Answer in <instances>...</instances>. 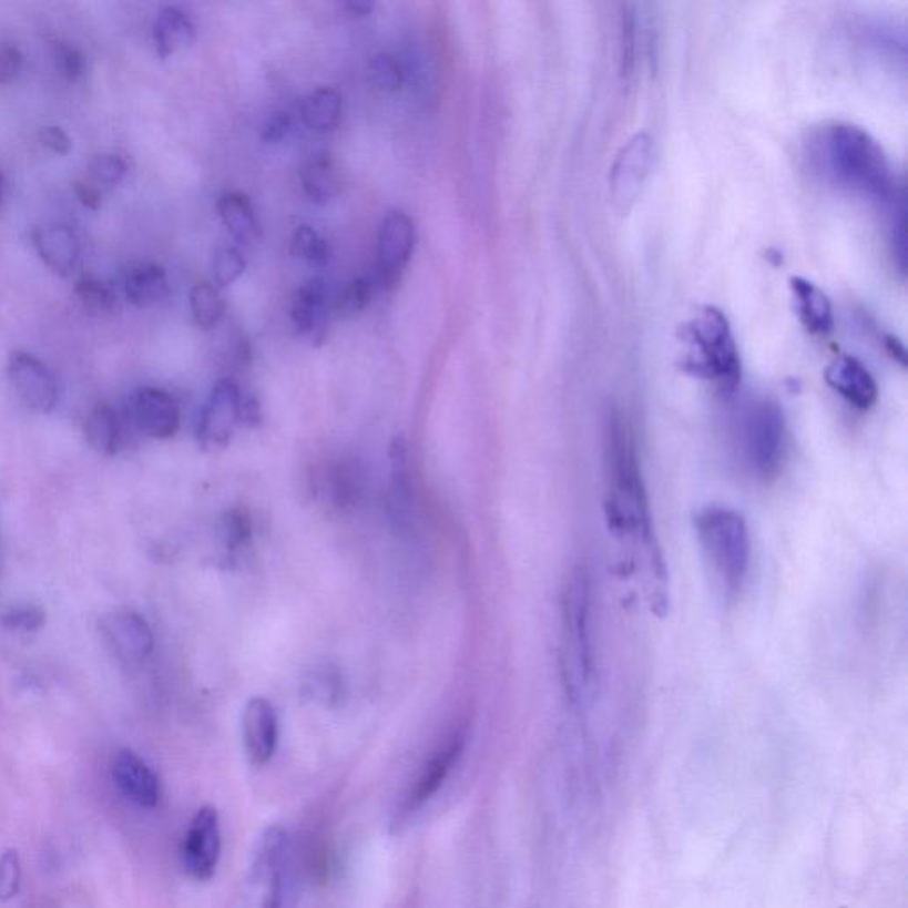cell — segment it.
<instances>
[{"label":"cell","mask_w":908,"mask_h":908,"mask_svg":"<svg viewBox=\"0 0 908 908\" xmlns=\"http://www.w3.org/2000/svg\"><path fill=\"white\" fill-rule=\"evenodd\" d=\"M815 167L839 186L875 197L896 194L895 173L886 151L856 124L824 126L812 141Z\"/></svg>","instance_id":"1"},{"label":"cell","mask_w":908,"mask_h":908,"mask_svg":"<svg viewBox=\"0 0 908 908\" xmlns=\"http://www.w3.org/2000/svg\"><path fill=\"white\" fill-rule=\"evenodd\" d=\"M608 460L611 476L609 520L612 528L625 537L637 538L650 547L652 519L634 435L620 412H612L609 417Z\"/></svg>","instance_id":"2"},{"label":"cell","mask_w":908,"mask_h":908,"mask_svg":"<svg viewBox=\"0 0 908 908\" xmlns=\"http://www.w3.org/2000/svg\"><path fill=\"white\" fill-rule=\"evenodd\" d=\"M680 359L685 371L733 392L741 381V354L723 310L700 306L679 327Z\"/></svg>","instance_id":"3"},{"label":"cell","mask_w":908,"mask_h":908,"mask_svg":"<svg viewBox=\"0 0 908 908\" xmlns=\"http://www.w3.org/2000/svg\"><path fill=\"white\" fill-rule=\"evenodd\" d=\"M561 644V667L568 697L573 705L585 706L593 696L594 655L590 577L584 568H577L564 588Z\"/></svg>","instance_id":"4"},{"label":"cell","mask_w":908,"mask_h":908,"mask_svg":"<svg viewBox=\"0 0 908 908\" xmlns=\"http://www.w3.org/2000/svg\"><path fill=\"white\" fill-rule=\"evenodd\" d=\"M697 537L712 572L727 593L744 585L751 567L749 528L730 508H708L697 514Z\"/></svg>","instance_id":"5"},{"label":"cell","mask_w":908,"mask_h":908,"mask_svg":"<svg viewBox=\"0 0 908 908\" xmlns=\"http://www.w3.org/2000/svg\"><path fill=\"white\" fill-rule=\"evenodd\" d=\"M742 448L754 475L762 479L776 478L785 463L788 448L783 410L774 401H756L747 408L742 425Z\"/></svg>","instance_id":"6"},{"label":"cell","mask_w":908,"mask_h":908,"mask_svg":"<svg viewBox=\"0 0 908 908\" xmlns=\"http://www.w3.org/2000/svg\"><path fill=\"white\" fill-rule=\"evenodd\" d=\"M288 834L271 827L263 834L248 874L247 908H284L288 871Z\"/></svg>","instance_id":"7"},{"label":"cell","mask_w":908,"mask_h":908,"mask_svg":"<svg viewBox=\"0 0 908 908\" xmlns=\"http://www.w3.org/2000/svg\"><path fill=\"white\" fill-rule=\"evenodd\" d=\"M416 226L404 212H389L378 231L375 280L381 289L398 288L416 248Z\"/></svg>","instance_id":"8"},{"label":"cell","mask_w":908,"mask_h":908,"mask_svg":"<svg viewBox=\"0 0 908 908\" xmlns=\"http://www.w3.org/2000/svg\"><path fill=\"white\" fill-rule=\"evenodd\" d=\"M466 733H455L431 754L399 804L395 816L398 825L421 812L422 807L439 794L448 777L451 776V772L457 767V763L460 762L461 754L466 751Z\"/></svg>","instance_id":"9"},{"label":"cell","mask_w":908,"mask_h":908,"mask_svg":"<svg viewBox=\"0 0 908 908\" xmlns=\"http://www.w3.org/2000/svg\"><path fill=\"white\" fill-rule=\"evenodd\" d=\"M222 834L217 809L203 806L195 813L183 841V866L188 877L208 883L217 874Z\"/></svg>","instance_id":"10"},{"label":"cell","mask_w":908,"mask_h":908,"mask_svg":"<svg viewBox=\"0 0 908 908\" xmlns=\"http://www.w3.org/2000/svg\"><path fill=\"white\" fill-rule=\"evenodd\" d=\"M9 380L27 408L34 412H52L58 405V381L50 369L27 351H13L8 364Z\"/></svg>","instance_id":"11"},{"label":"cell","mask_w":908,"mask_h":908,"mask_svg":"<svg viewBox=\"0 0 908 908\" xmlns=\"http://www.w3.org/2000/svg\"><path fill=\"white\" fill-rule=\"evenodd\" d=\"M244 416V398L236 381L224 378L213 387L200 419V437L210 446H224Z\"/></svg>","instance_id":"12"},{"label":"cell","mask_w":908,"mask_h":908,"mask_svg":"<svg viewBox=\"0 0 908 908\" xmlns=\"http://www.w3.org/2000/svg\"><path fill=\"white\" fill-rule=\"evenodd\" d=\"M242 741L248 762L263 767L275 756L279 745V717L265 697L247 701L242 714Z\"/></svg>","instance_id":"13"},{"label":"cell","mask_w":908,"mask_h":908,"mask_svg":"<svg viewBox=\"0 0 908 908\" xmlns=\"http://www.w3.org/2000/svg\"><path fill=\"white\" fill-rule=\"evenodd\" d=\"M330 315L333 298L322 277L306 280L293 295L289 316L293 327L300 336L309 337L313 341H324Z\"/></svg>","instance_id":"14"},{"label":"cell","mask_w":908,"mask_h":908,"mask_svg":"<svg viewBox=\"0 0 908 908\" xmlns=\"http://www.w3.org/2000/svg\"><path fill=\"white\" fill-rule=\"evenodd\" d=\"M109 643L114 647L115 655L129 664H139L146 661L153 652V632L147 621L133 611H118L103 621Z\"/></svg>","instance_id":"15"},{"label":"cell","mask_w":908,"mask_h":908,"mask_svg":"<svg viewBox=\"0 0 908 908\" xmlns=\"http://www.w3.org/2000/svg\"><path fill=\"white\" fill-rule=\"evenodd\" d=\"M825 380L851 407L868 410L877 404V381L854 355L836 357L825 369Z\"/></svg>","instance_id":"16"},{"label":"cell","mask_w":908,"mask_h":908,"mask_svg":"<svg viewBox=\"0 0 908 908\" xmlns=\"http://www.w3.org/2000/svg\"><path fill=\"white\" fill-rule=\"evenodd\" d=\"M112 777L121 794L130 798L133 804L146 807V809L159 806L160 797H162L159 776L133 751L123 749L118 753L114 767H112Z\"/></svg>","instance_id":"17"},{"label":"cell","mask_w":908,"mask_h":908,"mask_svg":"<svg viewBox=\"0 0 908 908\" xmlns=\"http://www.w3.org/2000/svg\"><path fill=\"white\" fill-rule=\"evenodd\" d=\"M133 419L153 439H169L180 428V407L165 390L144 387L133 399Z\"/></svg>","instance_id":"18"},{"label":"cell","mask_w":908,"mask_h":908,"mask_svg":"<svg viewBox=\"0 0 908 908\" xmlns=\"http://www.w3.org/2000/svg\"><path fill=\"white\" fill-rule=\"evenodd\" d=\"M652 164V139L637 133L630 139L612 167V192L621 203H629L637 195Z\"/></svg>","instance_id":"19"},{"label":"cell","mask_w":908,"mask_h":908,"mask_svg":"<svg viewBox=\"0 0 908 908\" xmlns=\"http://www.w3.org/2000/svg\"><path fill=\"white\" fill-rule=\"evenodd\" d=\"M35 251L44 265L55 274L68 277L76 271L80 262V244L73 229L62 224L41 227L32 233Z\"/></svg>","instance_id":"20"},{"label":"cell","mask_w":908,"mask_h":908,"mask_svg":"<svg viewBox=\"0 0 908 908\" xmlns=\"http://www.w3.org/2000/svg\"><path fill=\"white\" fill-rule=\"evenodd\" d=\"M789 289L794 297L795 313L804 327L813 334H829L834 328V310L829 297L812 280L792 277Z\"/></svg>","instance_id":"21"},{"label":"cell","mask_w":908,"mask_h":908,"mask_svg":"<svg viewBox=\"0 0 908 908\" xmlns=\"http://www.w3.org/2000/svg\"><path fill=\"white\" fill-rule=\"evenodd\" d=\"M217 213L231 238L238 244H256L262 238V224L253 201L242 192H224L217 201Z\"/></svg>","instance_id":"22"},{"label":"cell","mask_w":908,"mask_h":908,"mask_svg":"<svg viewBox=\"0 0 908 908\" xmlns=\"http://www.w3.org/2000/svg\"><path fill=\"white\" fill-rule=\"evenodd\" d=\"M153 40L160 58L167 59L174 53L188 49L195 40V23L183 9H162L153 27Z\"/></svg>","instance_id":"23"},{"label":"cell","mask_w":908,"mask_h":908,"mask_svg":"<svg viewBox=\"0 0 908 908\" xmlns=\"http://www.w3.org/2000/svg\"><path fill=\"white\" fill-rule=\"evenodd\" d=\"M124 293L135 307H150L164 302L169 295V279L159 265H139L126 275Z\"/></svg>","instance_id":"24"},{"label":"cell","mask_w":908,"mask_h":908,"mask_svg":"<svg viewBox=\"0 0 908 908\" xmlns=\"http://www.w3.org/2000/svg\"><path fill=\"white\" fill-rule=\"evenodd\" d=\"M300 183L304 194L315 204L330 203L341 188L336 164L324 153L313 156L302 165Z\"/></svg>","instance_id":"25"},{"label":"cell","mask_w":908,"mask_h":908,"mask_svg":"<svg viewBox=\"0 0 908 908\" xmlns=\"http://www.w3.org/2000/svg\"><path fill=\"white\" fill-rule=\"evenodd\" d=\"M302 120L315 132H333L343 118V96L336 88H318L300 106Z\"/></svg>","instance_id":"26"},{"label":"cell","mask_w":908,"mask_h":908,"mask_svg":"<svg viewBox=\"0 0 908 908\" xmlns=\"http://www.w3.org/2000/svg\"><path fill=\"white\" fill-rule=\"evenodd\" d=\"M85 439L100 455L112 457L120 449L121 425L114 408L98 404L85 419Z\"/></svg>","instance_id":"27"},{"label":"cell","mask_w":908,"mask_h":908,"mask_svg":"<svg viewBox=\"0 0 908 908\" xmlns=\"http://www.w3.org/2000/svg\"><path fill=\"white\" fill-rule=\"evenodd\" d=\"M191 310L197 327L210 330L217 327L226 313V302L218 289L208 283L195 284L191 292Z\"/></svg>","instance_id":"28"},{"label":"cell","mask_w":908,"mask_h":908,"mask_svg":"<svg viewBox=\"0 0 908 908\" xmlns=\"http://www.w3.org/2000/svg\"><path fill=\"white\" fill-rule=\"evenodd\" d=\"M375 283L368 277H357L346 284L337 297L333 298V315L339 318H355L368 309L373 300Z\"/></svg>","instance_id":"29"},{"label":"cell","mask_w":908,"mask_h":908,"mask_svg":"<svg viewBox=\"0 0 908 908\" xmlns=\"http://www.w3.org/2000/svg\"><path fill=\"white\" fill-rule=\"evenodd\" d=\"M368 80L373 88L384 93H396L405 84L404 67L389 53H377L368 62Z\"/></svg>","instance_id":"30"},{"label":"cell","mask_w":908,"mask_h":908,"mask_svg":"<svg viewBox=\"0 0 908 908\" xmlns=\"http://www.w3.org/2000/svg\"><path fill=\"white\" fill-rule=\"evenodd\" d=\"M75 293L76 297L82 302V306L93 315L111 313L115 307V302H118L114 289L109 284L103 283L102 279L93 277V275H82L76 280Z\"/></svg>","instance_id":"31"},{"label":"cell","mask_w":908,"mask_h":908,"mask_svg":"<svg viewBox=\"0 0 908 908\" xmlns=\"http://www.w3.org/2000/svg\"><path fill=\"white\" fill-rule=\"evenodd\" d=\"M293 253L313 266H325L330 262V247L327 239L310 226L298 227L293 233Z\"/></svg>","instance_id":"32"},{"label":"cell","mask_w":908,"mask_h":908,"mask_svg":"<svg viewBox=\"0 0 908 908\" xmlns=\"http://www.w3.org/2000/svg\"><path fill=\"white\" fill-rule=\"evenodd\" d=\"M247 271V259L239 247L218 248L213 256V279L217 286L236 283Z\"/></svg>","instance_id":"33"},{"label":"cell","mask_w":908,"mask_h":908,"mask_svg":"<svg viewBox=\"0 0 908 908\" xmlns=\"http://www.w3.org/2000/svg\"><path fill=\"white\" fill-rule=\"evenodd\" d=\"M22 886V863L18 851L6 850L0 856V901L13 900Z\"/></svg>","instance_id":"34"},{"label":"cell","mask_w":908,"mask_h":908,"mask_svg":"<svg viewBox=\"0 0 908 908\" xmlns=\"http://www.w3.org/2000/svg\"><path fill=\"white\" fill-rule=\"evenodd\" d=\"M126 171H129L126 162L118 155H100L91 164V173H93L94 180L105 183V185L120 183Z\"/></svg>","instance_id":"35"},{"label":"cell","mask_w":908,"mask_h":908,"mask_svg":"<svg viewBox=\"0 0 908 908\" xmlns=\"http://www.w3.org/2000/svg\"><path fill=\"white\" fill-rule=\"evenodd\" d=\"M4 626L11 630H25V632H35L44 625L43 609L34 608V605H25V608L11 609L8 614L2 618Z\"/></svg>","instance_id":"36"},{"label":"cell","mask_w":908,"mask_h":908,"mask_svg":"<svg viewBox=\"0 0 908 908\" xmlns=\"http://www.w3.org/2000/svg\"><path fill=\"white\" fill-rule=\"evenodd\" d=\"M55 62H58V68L61 70L62 75L67 76L71 82L79 79V76L82 75V71H84V58H82V53H80L75 47H70V44H55Z\"/></svg>","instance_id":"37"},{"label":"cell","mask_w":908,"mask_h":908,"mask_svg":"<svg viewBox=\"0 0 908 908\" xmlns=\"http://www.w3.org/2000/svg\"><path fill=\"white\" fill-rule=\"evenodd\" d=\"M293 130V118L288 112H275L263 124L262 141L265 144H277L288 137Z\"/></svg>","instance_id":"38"},{"label":"cell","mask_w":908,"mask_h":908,"mask_svg":"<svg viewBox=\"0 0 908 908\" xmlns=\"http://www.w3.org/2000/svg\"><path fill=\"white\" fill-rule=\"evenodd\" d=\"M23 55L14 44L0 43V85L9 84L22 70Z\"/></svg>","instance_id":"39"},{"label":"cell","mask_w":908,"mask_h":908,"mask_svg":"<svg viewBox=\"0 0 908 908\" xmlns=\"http://www.w3.org/2000/svg\"><path fill=\"white\" fill-rule=\"evenodd\" d=\"M905 247H907L905 245V203L901 200L898 203L895 218H892V248H895V256L901 272H905V262H907V248Z\"/></svg>","instance_id":"40"},{"label":"cell","mask_w":908,"mask_h":908,"mask_svg":"<svg viewBox=\"0 0 908 908\" xmlns=\"http://www.w3.org/2000/svg\"><path fill=\"white\" fill-rule=\"evenodd\" d=\"M40 141L43 146L49 147L58 155H68L71 150V139L68 133L59 126H44L40 132Z\"/></svg>","instance_id":"41"},{"label":"cell","mask_w":908,"mask_h":908,"mask_svg":"<svg viewBox=\"0 0 908 908\" xmlns=\"http://www.w3.org/2000/svg\"><path fill=\"white\" fill-rule=\"evenodd\" d=\"M634 14H623V71L634 67Z\"/></svg>","instance_id":"42"},{"label":"cell","mask_w":908,"mask_h":908,"mask_svg":"<svg viewBox=\"0 0 908 908\" xmlns=\"http://www.w3.org/2000/svg\"><path fill=\"white\" fill-rule=\"evenodd\" d=\"M75 192L79 195V200L82 201L84 206H88L89 210H98L100 208V204H102V195L100 192L94 188V186L88 185V183H75Z\"/></svg>","instance_id":"43"},{"label":"cell","mask_w":908,"mask_h":908,"mask_svg":"<svg viewBox=\"0 0 908 908\" xmlns=\"http://www.w3.org/2000/svg\"><path fill=\"white\" fill-rule=\"evenodd\" d=\"M375 4L373 2H346L345 11L354 18H363L371 14Z\"/></svg>","instance_id":"44"},{"label":"cell","mask_w":908,"mask_h":908,"mask_svg":"<svg viewBox=\"0 0 908 908\" xmlns=\"http://www.w3.org/2000/svg\"><path fill=\"white\" fill-rule=\"evenodd\" d=\"M886 346L889 348V351H891L892 357H896V359L900 360V364L905 366V348L900 339H896L895 336H887Z\"/></svg>","instance_id":"45"},{"label":"cell","mask_w":908,"mask_h":908,"mask_svg":"<svg viewBox=\"0 0 908 908\" xmlns=\"http://www.w3.org/2000/svg\"><path fill=\"white\" fill-rule=\"evenodd\" d=\"M2 188H4V177H2V173H0V200H2Z\"/></svg>","instance_id":"46"}]
</instances>
